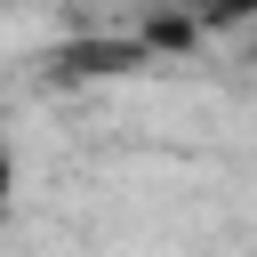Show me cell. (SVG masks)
Returning a JSON list of instances; mask_svg holds the SVG:
<instances>
[{
    "mask_svg": "<svg viewBox=\"0 0 257 257\" xmlns=\"http://www.w3.org/2000/svg\"><path fill=\"white\" fill-rule=\"evenodd\" d=\"M8 193H16V153L0 145V209H8Z\"/></svg>",
    "mask_w": 257,
    "mask_h": 257,
    "instance_id": "3",
    "label": "cell"
},
{
    "mask_svg": "<svg viewBox=\"0 0 257 257\" xmlns=\"http://www.w3.org/2000/svg\"><path fill=\"white\" fill-rule=\"evenodd\" d=\"M185 16H193V24H249L257 0H185Z\"/></svg>",
    "mask_w": 257,
    "mask_h": 257,
    "instance_id": "2",
    "label": "cell"
},
{
    "mask_svg": "<svg viewBox=\"0 0 257 257\" xmlns=\"http://www.w3.org/2000/svg\"><path fill=\"white\" fill-rule=\"evenodd\" d=\"M128 64H145L137 40H80V48L56 56V72H128Z\"/></svg>",
    "mask_w": 257,
    "mask_h": 257,
    "instance_id": "1",
    "label": "cell"
}]
</instances>
